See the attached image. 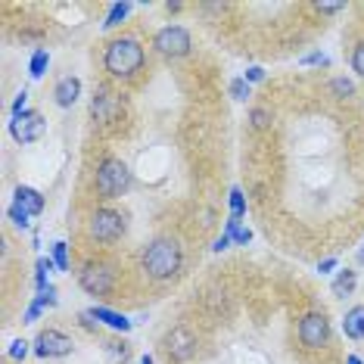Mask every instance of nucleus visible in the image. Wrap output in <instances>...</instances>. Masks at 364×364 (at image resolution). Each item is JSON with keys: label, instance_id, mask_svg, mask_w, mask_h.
<instances>
[{"label": "nucleus", "instance_id": "f257e3e1", "mask_svg": "<svg viewBox=\"0 0 364 364\" xmlns=\"http://www.w3.org/2000/svg\"><path fill=\"white\" fill-rule=\"evenodd\" d=\"M144 60H146V53H144V44H140L137 38H115L103 50L106 72H109L112 78H122V81L134 78L137 72L144 69Z\"/></svg>", "mask_w": 364, "mask_h": 364}, {"label": "nucleus", "instance_id": "f03ea898", "mask_svg": "<svg viewBox=\"0 0 364 364\" xmlns=\"http://www.w3.org/2000/svg\"><path fill=\"white\" fill-rule=\"evenodd\" d=\"M181 264H184V252H181L178 240H171V237L153 240V243L146 246V252H144V271L153 280L175 277L181 271Z\"/></svg>", "mask_w": 364, "mask_h": 364}, {"label": "nucleus", "instance_id": "7ed1b4c3", "mask_svg": "<svg viewBox=\"0 0 364 364\" xmlns=\"http://www.w3.org/2000/svg\"><path fill=\"white\" fill-rule=\"evenodd\" d=\"M97 193L106 196V200H115L131 187V168L115 156H106V159L97 165V178H94Z\"/></svg>", "mask_w": 364, "mask_h": 364}, {"label": "nucleus", "instance_id": "20e7f679", "mask_svg": "<svg viewBox=\"0 0 364 364\" xmlns=\"http://www.w3.org/2000/svg\"><path fill=\"white\" fill-rule=\"evenodd\" d=\"M153 47H156V53H159V56H165V60H178V56H187L190 53L193 41H190V31L187 28L165 26V28L156 31Z\"/></svg>", "mask_w": 364, "mask_h": 364}, {"label": "nucleus", "instance_id": "39448f33", "mask_svg": "<svg viewBox=\"0 0 364 364\" xmlns=\"http://www.w3.org/2000/svg\"><path fill=\"white\" fill-rule=\"evenodd\" d=\"M78 284L90 296H106L115 284V271L106 262H87L85 268L78 271Z\"/></svg>", "mask_w": 364, "mask_h": 364}, {"label": "nucleus", "instance_id": "423d86ee", "mask_svg": "<svg viewBox=\"0 0 364 364\" xmlns=\"http://www.w3.org/2000/svg\"><path fill=\"white\" fill-rule=\"evenodd\" d=\"M299 343L305 346V349H324V346L330 343V321L327 314H305V318L299 321Z\"/></svg>", "mask_w": 364, "mask_h": 364}, {"label": "nucleus", "instance_id": "0eeeda50", "mask_svg": "<svg viewBox=\"0 0 364 364\" xmlns=\"http://www.w3.org/2000/svg\"><path fill=\"white\" fill-rule=\"evenodd\" d=\"M125 234V218L115 209H97L90 215V237L100 240V243H112Z\"/></svg>", "mask_w": 364, "mask_h": 364}, {"label": "nucleus", "instance_id": "6e6552de", "mask_svg": "<svg viewBox=\"0 0 364 364\" xmlns=\"http://www.w3.org/2000/svg\"><path fill=\"white\" fill-rule=\"evenodd\" d=\"M44 131H47V122H44V115L35 109L13 115V122H10V134L16 144H35V140L44 137Z\"/></svg>", "mask_w": 364, "mask_h": 364}, {"label": "nucleus", "instance_id": "1a4fd4ad", "mask_svg": "<svg viewBox=\"0 0 364 364\" xmlns=\"http://www.w3.org/2000/svg\"><path fill=\"white\" fill-rule=\"evenodd\" d=\"M72 349H75V343L63 330H41L35 339L38 358H65V355H72Z\"/></svg>", "mask_w": 364, "mask_h": 364}, {"label": "nucleus", "instance_id": "9d476101", "mask_svg": "<svg viewBox=\"0 0 364 364\" xmlns=\"http://www.w3.org/2000/svg\"><path fill=\"white\" fill-rule=\"evenodd\" d=\"M165 355L171 361H190L196 355V336L190 333L187 327H175L168 336H165Z\"/></svg>", "mask_w": 364, "mask_h": 364}, {"label": "nucleus", "instance_id": "9b49d317", "mask_svg": "<svg viewBox=\"0 0 364 364\" xmlns=\"http://www.w3.org/2000/svg\"><path fill=\"white\" fill-rule=\"evenodd\" d=\"M90 112H94V119H97V122L109 125V122L119 119V112H122V100L112 94L109 87H97V90H94V100H90Z\"/></svg>", "mask_w": 364, "mask_h": 364}, {"label": "nucleus", "instance_id": "f8f14e48", "mask_svg": "<svg viewBox=\"0 0 364 364\" xmlns=\"http://www.w3.org/2000/svg\"><path fill=\"white\" fill-rule=\"evenodd\" d=\"M78 97H81V81L75 75H65L56 81V87H53V100L60 109H72V106L78 103Z\"/></svg>", "mask_w": 364, "mask_h": 364}, {"label": "nucleus", "instance_id": "ddd939ff", "mask_svg": "<svg viewBox=\"0 0 364 364\" xmlns=\"http://www.w3.org/2000/svg\"><path fill=\"white\" fill-rule=\"evenodd\" d=\"M90 314H94L100 324H106V327H112L115 333H128L131 327H134V321H128L125 314H119V311H112V309H106V305H94L90 309Z\"/></svg>", "mask_w": 364, "mask_h": 364}, {"label": "nucleus", "instance_id": "4468645a", "mask_svg": "<svg viewBox=\"0 0 364 364\" xmlns=\"http://www.w3.org/2000/svg\"><path fill=\"white\" fill-rule=\"evenodd\" d=\"M13 196H16L13 203L19 205V209H26V212L31 215V218L44 212V196H41L35 187H16V193H13Z\"/></svg>", "mask_w": 364, "mask_h": 364}, {"label": "nucleus", "instance_id": "2eb2a0df", "mask_svg": "<svg viewBox=\"0 0 364 364\" xmlns=\"http://www.w3.org/2000/svg\"><path fill=\"white\" fill-rule=\"evenodd\" d=\"M343 333L349 336V339H364V305H355V309L346 311Z\"/></svg>", "mask_w": 364, "mask_h": 364}, {"label": "nucleus", "instance_id": "dca6fc26", "mask_svg": "<svg viewBox=\"0 0 364 364\" xmlns=\"http://www.w3.org/2000/svg\"><path fill=\"white\" fill-rule=\"evenodd\" d=\"M47 65H50V53L44 50V47H38L35 53H31V63H28V75L31 78H44V72H47Z\"/></svg>", "mask_w": 364, "mask_h": 364}, {"label": "nucleus", "instance_id": "f3484780", "mask_svg": "<svg viewBox=\"0 0 364 364\" xmlns=\"http://www.w3.org/2000/svg\"><path fill=\"white\" fill-rule=\"evenodd\" d=\"M134 10L131 4H112V10H109V16H106V22H103V28L106 31H112V28H119L122 22L128 19V13Z\"/></svg>", "mask_w": 364, "mask_h": 364}, {"label": "nucleus", "instance_id": "a211bd4d", "mask_svg": "<svg viewBox=\"0 0 364 364\" xmlns=\"http://www.w3.org/2000/svg\"><path fill=\"white\" fill-rule=\"evenodd\" d=\"M355 284H358V277H355V271H339V277L333 280V296H349Z\"/></svg>", "mask_w": 364, "mask_h": 364}, {"label": "nucleus", "instance_id": "6ab92c4d", "mask_svg": "<svg viewBox=\"0 0 364 364\" xmlns=\"http://www.w3.org/2000/svg\"><path fill=\"white\" fill-rule=\"evenodd\" d=\"M228 90H230V97H234L237 103H243L246 97L252 94V85H250V81H246L243 75H240V78H234V81H230V85H228Z\"/></svg>", "mask_w": 364, "mask_h": 364}, {"label": "nucleus", "instance_id": "aec40b11", "mask_svg": "<svg viewBox=\"0 0 364 364\" xmlns=\"http://www.w3.org/2000/svg\"><path fill=\"white\" fill-rule=\"evenodd\" d=\"M243 215H246V196L240 187H234L230 190V218H243Z\"/></svg>", "mask_w": 364, "mask_h": 364}, {"label": "nucleus", "instance_id": "412c9836", "mask_svg": "<svg viewBox=\"0 0 364 364\" xmlns=\"http://www.w3.org/2000/svg\"><path fill=\"white\" fill-rule=\"evenodd\" d=\"M50 259L56 262V271H69V246H65L63 240H60V243H53V255H50Z\"/></svg>", "mask_w": 364, "mask_h": 364}, {"label": "nucleus", "instance_id": "4be33fe9", "mask_svg": "<svg viewBox=\"0 0 364 364\" xmlns=\"http://www.w3.org/2000/svg\"><path fill=\"white\" fill-rule=\"evenodd\" d=\"M35 302L41 305V309H53V305H56V302H60V299H56V287L50 284V287H47V289H41V293L35 296Z\"/></svg>", "mask_w": 364, "mask_h": 364}, {"label": "nucleus", "instance_id": "5701e85b", "mask_svg": "<svg viewBox=\"0 0 364 364\" xmlns=\"http://www.w3.org/2000/svg\"><path fill=\"white\" fill-rule=\"evenodd\" d=\"M250 122H252V128H268L271 125V112L268 109H262V106H255V109L250 112Z\"/></svg>", "mask_w": 364, "mask_h": 364}, {"label": "nucleus", "instance_id": "b1692460", "mask_svg": "<svg viewBox=\"0 0 364 364\" xmlns=\"http://www.w3.org/2000/svg\"><path fill=\"white\" fill-rule=\"evenodd\" d=\"M6 215H10V218H13V225L16 228H28V218H31V215L26 212V209H19V205H10V209H6Z\"/></svg>", "mask_w": 364, "mask_h": 364}, {"label": "nucleus", "instance_id": "393cba45", "mask_svg": "<svg viewBox=\"0 0 364 364\" xmlns=\"http://www.w3.org/2000/svg\"><path fill=\"white\" fill-rule=\"evenodd\" d=\"M330 90H333L336 97H349L352 90H355V85H352L349 78H333V81H330Z\"/></svg>", "mask_w": 364, "mask_h": 364}, {"label": "nucleus", "instance_id": "a878e982", "mask_svg": "<svg viewBox=\"0 0 364 364\" xmlns=\"http://www.w3.org/2000/svg\"><path fill=\"white\" fill-rule=\"evenodd\" d=\"M26 355H28V343H26V339H13V343H10V358L13 361H26Z\"/></svg>", "mask_w": 364, "mask_h": 364}, {"label": "nucleus", "instance_id": "bb28decb", "mask_svg": "<svg viewBox=\"0 0 364 364\" xmlns=\"http://www.w3.org/2000/svg\"><path fill=\"white\" fill-rule=\"evenodd\" d=\"M352 72H358V75L364 78V41L352 50Z\"/></svg>", "mask_w": 364, "mask_h": 364}, {"label": "nucleus", "instance_id": "cd10ccee", "mask_svg": "<svg viewBox=\"0 0 364 364\" xmlns=\"http://www.w3.org/2000/svg\"><path fill=\"white\" fill-rule=\"evenodd\" d=\"M106 352H109L115 361H128V346L125 343H106Z\"/></svg>", "mask_w": 364, "mask_h": 364}, {"label": "nucleus", "instance_id": "c85d7f7f", "mask_svg": "<svg viewBox=\"0 0 364 364\" xmlns=\"http://www.w3.org/2000/svg\"><path fill=\"white\" fill-rule=\"evenodd\" d=\"M327 63H330L327 53H305L299 60V65H327Z\"/></svg>", "mask_w": 364, "mask_h": 364}, {"label": "nucleus", "instance_id": "c756f323", "mask_svg": "<svg viewBox=\"0 0 364 364\" xmlns=\"http://www.w3.org/2000/svg\"><path fill=\"white\" fill-rule=\"evenodd\" d=\"M243 78L250 81V85H259V81H264V69H262V65H250Z\"/></svg>", "mask_w": 364, "mask_h": 364}, {"label": "nucleus", "instance_id": "7c9ffc66", "mask_svg": "<svg viewBox=\"0 0 364 364\" xmlns=\"http://www.w3.org/2000/svg\"><path fill=\"white\" fill-rule=\"evenodd\" d=\"M26 103H28V90H19V97L13 100V115H22V112H26Z\"/></svg>", "mask_w": 364, "mask_h": 364}, {"label": "nucleus", "instance_id": "2f4dec72", "mask_svg": "<svg viewBox=\"0 0 364 364\" xmlns=\"http://www.w3.org/2000/svg\"><path fill=\"white\" fill-rule=\"evenodd\" d=\"M41 311H44V309H41V305L38 302H31L28 305V309H26V314H22V321H26V324H35V321H38V314Z\"/></svg>", "mask_w": 364, "mask_h": 364}, {"label": "nucleus", "instance_id": "473e14b6", "mask_svg": "<svg viewBox=\"0 0 364 364\" xmlns=\"http://www.w3.org/2000/svg\"><path fill=\"white\" fill-rule=\"evenodd\" d=\"M250 240H252V230H250V228H240L237 237H234V243H237V246H246Z\"/></svg>", "mask_w": 364, "mask_h": 364}, {"label": "nucleus", "instance_id": "72a5a7b5", "mask_svg": "<svg viewBox=\"0 0 364 364\" xmlns=\"http://www.w3.org/2000/svg\"><path fill=\"white\" fill-rule=\"evenodd\" d=\"M230 243H234V240H230L228 234H221V237H218V240H215V243H212V250H215V252H225Z\"/></svg>", "mask_w": 364, "mask_h": 364}, {"label": "nucleus", "instance_id": "f704fd0d", "mask_svg": "<svg viewBox=\"0 0 364 364\" xmlns=\"http://www.w3.org/2000/svg\"><path fill=\"white\" fill-rule=\"evenodd\" d=\"M333 268H336V259H333V255H330V259H324V262L318 264V271H321V274H330V271H333Z\"/></svg>", "mask_w": 364, "mask_h": 364}, {"label": "nucleus", "instance_id": "c9c22d12", "mask_svg": "<svg viewBox=\"0 0 364 364\" xmlns=\"http://www.w3.org/2000/svg\"><path fill=\"white\" fill-rule=\"evenodd\" d=\"M343 4H318V13H339Z\"/></svg>", "mask_w": 364, "mask_h": 364}, {"label": "nucleus", "instance_id": "e433bc0d", "mask_svg": "<svg viewBox=\"0 0 364 364\" xmlns=\"http://www.w3.org/2000/svg\"><path fill=\"white\" fill-rule=\"evenodd\" d=\"M346 364H364V361L358 358V355H349V358H346Z\"/></svg>", "mask_w": 364, "mask_h": 364}, {"label": "nucleus", "instance_id": "4c0bfd02", "mask_svg": "<svg viewBox=\"0 0 364 364\" xmlns=\"http://www.w3.org/2000/svg\"><path fill=\"white\" fill-rule=\"evenodd\" d=\"M140 364H156V361H153V355H144V358H140Z\"/></svg>", "mask_w": 364, "mask_h": 364}, {"label": "nucleus", "instance_id": "58836bf2", "mask_svg": "<svg viewBox=\"0 0 364 364\" xmlns=\"http://www.w3.org/2000/svg\"><path fill=\"white\" fill-rule=\"evenodd\" d=\"M358 262H361V264H364V250H361V252H358Z\"/></svg>", "mask_w": 364, "mask_h": 364}]
</instances>
